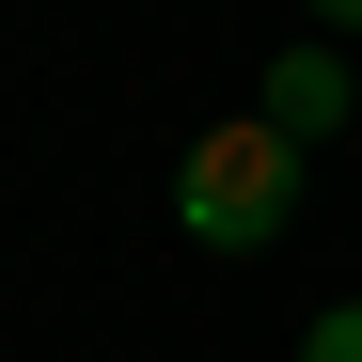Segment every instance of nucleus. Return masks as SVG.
I'll return each instance as SVG.
<instances>
[{"instance_id": "3", "label": "nucleus", "mask_w": 362, "mask_h": 362, "mask_svg": "<svg viewBox=\"0 0 362 362\" xmlns=\"http://www.w3.org/2000/svg\"><path fill=\"white\" fill-rule=\"evenodd\" d=\"M299 362H362V299H346V315H315V331H299Z\"/></svg>"}, {"instance_id": "1", "label": "nucleus", "mask_w": 362, "mask_h": 362, "mask_svg": "<svg viewBox=\"0 0 362 362\" xmlns=\"http://www.w3.org/2000/svg\"><path fill=\"white\" fill-rule=\"evenodd\" d=\"M173 221H189L205 252H268V236L299 221V142L268 127V110H252V127H205L189 173H173Z\"/></svg>"}, {"instance_id": "4", "label": "nucleus", "mask_w": 362, "mask_h": 362, "mask_svg": "<svg viewBox=\"0 0 362 362\" xmlns=\"http://www.w3.org/2000/svg\"><path fill=\"white\" fill-rule=\"evenodd\" d=\"M315 32H362V0H315Z\"/></svg>"}, {"instance_id": "2", "label": "nucleus", "mask_w": 362, "mask_h": 362, "mask_svg": "<svg viewBox=\"0 0 362 362\" xmlns=\"http://www.w3.org/2000/svg\"><path fill=\"white\" fill-rule=\"evenodd\" d=\"M268 127L284 142H331L346 127V64H331V47H284V64H268Z\"/></svg>"}]
</instances>
